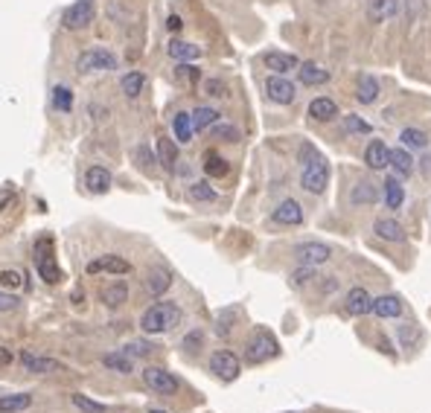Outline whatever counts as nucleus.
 <instances>
[{
	"label": "nucleus",
	"instance_id": "obj_1",
	"mask_svg": "<svg viewBox=\"0 0 431 413\" xmlns=\"http://www.w3.org/2000/svg\"><path fill=\"white\" fill-rule=\"evenodd\" d=\"M300 187L309 195H324L329 187V163L312 143L300 146Z\"/></svg>",
	"mask_w": 431,
	"mask_h": 413
},
{
	"label": "nucleus",
	"instance_id": "obj_2",
	"mask_svg": "<svg viewBox=\"0 0 431 413\" xmlns=\"http://www.w3.org/2000/svg\"><path fill=\"white\" fill-rule=\"evenodd\" d=\"M181 318H184V311H181L178 303L161 300L140 314V329L146 332V335H166V332H172L181 323Z\"/></svg>",
	"mask_w": 431,
	"mask_h": 413
},
{
	"label": "nucleus",
	"instance_id": "obj_3",
	"mask_svg": "<svg viewBox=\"0 0 431 413\" xmlns=\"http://www.w3.org/2000/svg\"><path fill=\"white\" fill-rule=\"evenodd\" d=\"M280 356V341L265 326H257L245 341V361L248 364H265Z\"/></svg>",
	"mask_w": 431,
	"mask_h": 413
},
{
	"label": "nucleus",
	"instance_id": "obj_4",
	"mask_svg": "<svg viewBox=\"0 0 431 413\" xmlns=\"http://www.w3.org/2000/svg\"><path fill=\"white\" fill-rule=\"evenodd\" d=\"M120 67V58H117V53H111L108 47H88L82 50L79 55H76V70H79L82 76L88 73H111Z\"/></svg>",
	"mask_w": 431,
	"mask_h": 413
},
{
	"label": "nucleus",
	"instance_id": "obj_5",
	"mask_svg": "<svg viewBox=\"0 0 431 413\" xmlns=\"http://www.w3.org/2000/svg\"><path fill=\"white\" fill-rule=\"evenodd\" d=\"M96 18V4L93 0H73V4L65 9L62 15V27L70 29V32H82L93 24Z\"/></svg>",
	"mask_w": 431,
	"mask_h": 413
},
{
	"label": "nucleus",
	"instance_id": "obj_6",
	"mask_svg": "<svg viewBox=\"0 0 431 413\" xmlns=\"http://www.w3.org/2000/svg\"><path fill=\"white\" fill-rule=\"evenodd\" d=\"M210 372L219 381H237L239 379V372H242V361L237 352H230V349H216L213 356H210Z\"/></svg>",
	"mask_w": 431,
	"mask_h": 413
},
{
	"label": "nucleus",
	"instance_id": "obj_7",
	"mask_svg": "<svg viewBox=\"0 0 431 413\" xmlns=\"http://www.w3.org/2000/svg\"><path fill=\"white\" fill-rule=\"evenodd\" d=\"M143 384L152 393H158V396H175V393L181 390V381L164 367H146L143 370Z\"/></svg>",
	"mask_w": 431,
	"mask_h": 413
},
{
	"label": "nucleus",
	"instance_id": "obj_8",
	"mask_svg": "<svg viewBox=\"0 0 431 413\" xmlns=\"http://www.w3.org/2000/svg\"><path fill=\"white\" fill-rule=\"evenodd\" d=\"M85 273L88 277H100V273H111V277H126L131 273V262L117 257V253H102V257H96L85 265Z\"/></svg>",
	"mask_w": 431,
	"mask_h": 413
},
{
	"label": "nucleus",
	"instance_id": "obj_9",
	"mask_svg": "<svg viewBox=\"0 0 431 413\" xmlns=\"http://www.w3.org/2000/svg\"><path fill=\"white\" fill-rule=\"evenodd\" d=\"M265 96L274 102V105H291L298 100V88H295V82H289L286 76H268L265 79Z\"/></svg>",
	"mask_w": 431,
	"mask_h": 413
},
{
	"label": "nucleus",
	"instance_id": "obj_10",
	"mask_svg": "<svg viewBox=\"0 0 431 413\" xmlns=\"http://www.w3.org/2000/svg\"><path fill=\"white\" fill-rule=\"evenodd\" d=\"M329 257H332V248L324 245V242H300V245H295V259H298V265L318 268V265L329 262Z\"/></svg>",
	"mask_w": 431,
	"mask_h": 413
},
{
	"label": "nucleus",
	"instance_id": "obj_11",
	"mask_svg": "<svg viewBox=\"0 0 431 413\" xmlns=\"http://www.w3.org/2000/svg\"><path fill=\"white\" fill-rule=\"evenodd\" d=\"M303 207H300V201L298 198H286V201H280L277 207H274V212H271V222L274 224H283V227H298V224H303Z\"/></svg>",
	"mask_w": 431,
	"mask_h": 413
},
{
	"label": "nucleus",
	"instance_id": "obj_12",
	"mask_svg": "<svg viewBox=\"0 0 431 413\" xmlns=\"http://www.w3.org/2000/svg\"><path fill=\"white\" fill-rule=\"evenodd\" d=\"M379 198H382V189L376 187V181H370V178L356 181L352 189H350V204L352 207H373V204H379Z\"/></svg>",
	"mask_w": 431,
	"mask_h": 413
},
{
	"label": "nucleus",
	"instance_id": "obj_13",
	"mask_svg": "<svg viewBox=\"0 0 431 413\" xmlns=\"http://www.w3.org/2000/svg\"><path fill=\"white\" fill-rule=\"evenodd\" d=\"M263 65L274 73V76H286L291 70H298L300 67V58L295 53H280V50H268L263 53Z\"/></svg>",
	"mask_w": 431,
	"mask_h": 413
},
{
	"label": "nucleus",
	"instance_id": "obj_14",
	"mask_svg": "<svg viewBox=\"0 0 431 413\" xmlns=\"http://www.w3.org/2000/svg\"><path fill=\"white\" fill-rule=\"evenodd\" d=\"M344 311L352 314V318H364V314L373 311V297H370V291L356 285V288H350L347 291V297H344Z\"/></svg>",
	"mask_w": 431,
	"mask_h": 413
},
{
	"label": "nucleus",
	"instance_id": "obj_15",
	"mask_svg": "<svg viewBox=\"0 0 431 413\" xmlns=\"http://www.w3.org/2000/svg\"><path fill=\"white\" fill-rule=\"evenodd\" d=\"M35 268H38V277H41L44 283L55 285V283H62V268L55 265V257L50 250H44V242L38 245L35 250Z\"/></svg>",
	"mask_w": 431,
	"mask_h": 413
},
{
	"label": "nucleus",
	"instance_id": "obj_16",
	"mask_svg": "<svg viewBox=\"0 0 431 413\" xmlns=\"http://www.w3.org/2000/svg\"><path fill=\"white\" fill-rule=\"evenodd\" d=\"M18 361H21V367L27 372H65L67 370L62 361L47 358V356H35V352H29V349H24L21 356H18Z\"/></svg>",
	"mask_w": 431,
	"mask_h": 413
},
{
	"label": "nucleus",
	"instance_id": "obj_17",
	"mask_svg": "<svg viewBox=\"0 0 431 413\" xmlns=\"http://www.w3.org/2000/svg\"><path fill=\"white\" fill-rule=\"evenodd\" d=\"M405 311V303L399 294H382V297H373V314L382 320H394V318H402Z\"/></svg>",
	"mask_w": 431,
	"mask_h": 413
},
{
	"label": "nucleus",
	"instance_id": "obj_18",
	"mask_svg": "<svg viewBox=\"0 0 431 413\" xmlns=\"http://www.w3.org/2000/svg\"><path fill=\"white\" fill-rule=\"evenodd\" d=\"M114 184V175L105 166H88L85 169V189L91 195H105Z\"/></svg>",
	"mask_w": 431,
	"mask_h": 413
},
{
	"label": "nucleus",
	"instance_id": "obj_19",
	"mask_svg": "<svg viewBox=\"0 0 431 413\" xmlns=\"http://www.w3.org/2000/svg\"><path fill=\"white\" fill-rule=\"evenodd\" d=\"M172 285V271L164 268V265H154L146 271V291L152 294V297H164V294L169 291Z\"/></svg>",
	"mask_w": 431,
	"mask_h": 413
},
{
	"label": "nucleus",
	"instance_id": "obj_20",
	"mask_svg": "<svg viewBox=\"0 0 431 413\" xmlns=\"http://www.w3.org/2000/svg\"><path fill=\"white\" fill-rule=\"evenodd\" d=\"M364 166L370 172H382L385 166H390V149L385 146V140H370L364 149Z\"/></svg>",
	"mask_w": 431,
	"mask_h": 413
},
{
	"label": "nucleus",
	"instance_id": "obj_21",
	"mask_svg": "<svg viewBox=\"0 0 431 413\" xmlns=\"http://www.w3.org/2000/svg\"><path fill=\"white\" fill-rule=\"evenodd\" d=\"M166 53L178 65H192V62H199V58H201V47L190 44V41H181V38H172V41L166 44Z\"/></svg>",
	"mask_w": 431,
	"mask_h": 413
},
{
	"label": "nucleus",
	"instance_id": "obj_22",
	"mask_svg": "<svg viewBox=\"0 0 431 413\" xmlns=\"http://www.w3.org/2000/svg\"><path fill=\"white\" fill-rule=\"evenodd\" d=\"M306 114H309V120H315V123H329L338 116V105L332 102L329 96H315V100L309 102Z\"/></svg>",
	"mask_w": 431,
	"mask_h": 413
},
{
	"label": "nucleus",
	"instance_id": "obj_23",
	"mask_svg": "<svg viewBox=\"0 0 431 413\" xmlns=\"http://www.w3.org/2000/svg\"><path fill=\"white\" fill-rule=\"evenodd\" d=\"M382 198H385V207L387 210H402L405 204V187L397 175H387L385 184H382Z\"/></svg>",
	"mask_w": 431,
	"mask_h": 413
},
{
	"label": "nucleus",
	"instance_id": "obj_24",
	"mask_svg": "<svg viewBox=\"0 0 431 413\" xmlns=\"http://www.w3.org/2000/svg\"><path fill=\"white\" fill-rule=\"evenodd\" d=\"M172 134H175V143H178V146L192 143L195 126H192V114L190 111H178V114L172 116Z\"/></svg>",
	"mask_w": 431,
	"mask_h": 413
},
{
	"label": "nucleus",
	"instance_id": "obj_25",
	"mask_svg": "<svg viewBox=\"0 0 431 413\" xmlns=\"http://www.w3.org/2000/svg\"><path fill=\"white\" fill-rule=\"evenodd\" d=\"M373 233L379 236V239H385V242H397V245H402V242L408 239L405 227H402L397 219H376V222H373Z\"/></svg>",
	"mask_w": 431,
	"mask_h": 413
},
{
	"label": "nucleus",
	"instance_id": "obj_26",
	"mask_svg": "<svg viewBox=\"0 0 431 413\" xmlns=\"http://www.w3.org/2000/svg\"><path fill=\"white\" fill-rule=\"evenodd\" d=\"M158 161L166 172H175L181 163V151H178V143L172 140V137H161L158 140Z\"/></svg>",
	"mask_w": 431,
	"mask_h": 413
},
{
	"label": "nucleus",
	"instance_id": "obj_27",
	"mask_svg": "<svg viewBox=\"0 0 431 413\" xmlns=\"http://www.w3.org/2000/svg\"><path fill=\"white\" fill-rule=\"evenodd\" d=\"M390 169L397 172V178H408V175L417 169L414 154H411L405 146H399V149H390Z\"/></svg>",
	"mask_w": 431,
	"mask_h": 413
},
{
	"label": "nucleus",
	"instance_id": "obj_28",
	"mask_svg": "<svg viewBox=\"0 0 431 413\" xmlns=\"http://www.w3.org/2000/svg\"><path fill=\"white\" fill-rule=\"evenodd\" d=\"M379 90H382V85H379V79H376V76H370V73L359 76V85H356V100H359L362 105L376 102V100H379Z\"/></svg>",
	"mask_w": 431,
	"mask_h": 413
},
{
	"label": "nucleus",
	"instance_id": "obj_29",
	"mask_svg": "<svg viewBox=\"0 0 431 413\" xmlns=\"http://www.w3.org/2000/svg\"><path fill=\"white\" fill-rule=\"evenodd\" d=\"M399 12V4L397 0H367V15H370V21H390V18H397Z\"/></svg>",
	"mask_w": 431,
	"mask_h": 413
},
{
	"label": "nucleus",
	"instance_id": "obj_30",
	"mask_svg": "<svg viewBox=\"0 0 431 413\" xmlns=\"http://www.w3.org/2000/svg\"><path fill=\"white\" fill-rule=\"evenodd\" d=\"M100 300H102L108 309H120V306L128 300V285H126L123 280L108 283V285L100 291Z\"/></svg>",
	"mask_w": 431,
	"mask_h": 413
},
{
	"label": "nucleus",
	"instance_id": "obj_31",
	"mask_svg": "<svg viewBox=\"0 0 431 413\" xmlns=\"http://www.w3.org/2000/svg\"><path fill=\"white\" fill-rule=\"evenodd\" d=\"M146 73H140V70H131V73H126L123 79H120V90H123V96L126 100H137L143 90H146Z\"/></svg>",
	"mask_w": 431,
	"mask_h": 413
},
{
	"label": "nucleus",
	"instance_id": "obj_32",
	"mask_svg": "<svg viewBox=\"0 0 431 413\" xmlns=\"http://www.w3.org/2000/svg\"><path fill=\"white\" fill-rule=\"evenodd\" d=\"M298 76H300V82H303V85H309V88H315V85H326V82H329V70L318 67L315 62H300Z\"/></svg>",
	"mask_w": 431,
	"mask_h": 413
},
{
	"label": "nucleus",
	"instance_id": "obj_33",
	"mask_svg": "<svg viewBox=\"0 0 431 413\" xmlns=\"http://www.w3.org/2000/svg\"><path fill=\"white\" fill-rule=\"evenodd\" d=\"M187 198H190L192 204H213L216 198H219V192L210 187V181H192V184L187 187Z\"/></svg>",
	"mask_w": 431,
	"mask_h": 413
},
{
	"label": "nucleus",
	"instance_id": "obj_34",
	"mask_svg": "<svg viewBox=\"0 0 431 413\" xmlns=\"http://www.w3.org/2000/svg\"><path fill=\"white\" fill-rule=\"evenodd\" d=\"M190 114H192L195 131H207V128H213L216 123H219V111H216L213 105H199V108H192Z\"/></svg>",
	"mask_w": 431,
	"mask_h": 413
},
{
	"label": "nucleus",
	"instance_id": "obj_35",
	"mask_svg": "<svg viewBox=\"0 0 431 413\" xmlns=\"http://www.w3.org/2000/svg\"><path fill=\"white\" fill-rule=\"evenodd\" d=\"M204 172H207V178H225V175L230 172V163L225 161V157L219 151H204Z\"/></svg>",
	"mask_w": 431,
	"mask_h": 413
},
{
	"label": "nucleus",
	"instance_id": "obj_36",
	"mask_svg": "<svg viewBox=\"0 0 431 413\" xmlns=\"http://www.w3.org/2000/svg\"><path fill=\"white\" fill-rule=\"evenodd\" d=\"M102 364H105L108 370H114V372H120V376H131V372H134V358H128L123 349L102 356Z\"/></svg>",
	"mask_w": 431,
	"mask_h": 413
},
{
	"label": "nucleus",
	"instance_id": "obj_37",
	"mask_svg": "<svg viewBox=\"0 0 431 413\" xmlns=\"http://www.w3.org/2000/svg\"><path fill=\"white\" fill-rule=\"evenodd\" d=\"M32 405L29 393H9V396H0V413H24Z\"/></svg>",
	"mask_w": 431,
	"mask_h": 413
},
{
	"label": "nucleus",
	"instance_id": "obj_38",
	"mask_svg": "<svg viewBox=\"0 0 431 413\" xmlns=\"http://www.w3.org/2000/svg\"><path fill=\"white\" fill-rule=\"evenodd\" d=\"M50 105L58 111V114H70L73 111V90L67 85H55L53 93H50Z\"/></svg>",
	"mask_w": 431,
	"mask_h": 413
},
{
	"label": "nucleus",
	"instance_id": "obj_39",
	"mask_svg": "<svg viewBox=\"0 0 431 413\" xmlns=\"http://www.w3.org/2000/svg\"><path fill=\"white\" fill-rule=\"evenodd\" d=\"M399 140L402 146L411 151V149H428V134L423 128H402L399 131Z\"/></svg>",
	"mask_w": 431,
	"mask_h": 413
},
{
	"label": "nucleus",
	"instance_id": "obj_40",
	"mask_svg": "<svg viewBox=\"0 0 431 413\" xmlns=\"http://www.w3.org/2000/svg\"><path fill=\"white\" fill-rule=\"evenodd\" d=\"M341 128H344V134H370V131H373V126H370L364 116H359V114H344Z\"/></svg>",
	"mask_w": 431,
	"mask_h": 413
},
{
	"label": "nucleus",
	"instance_id": "obj_41",
	"mask_svg": "<svg viewBox=\"0 0 431 413\" xmlns=\"http://www.w3.org/2000/svg\"><path fill=\"white\" fill-rule=\"evenodd\" d=\"M213 137H216V140H222V143H239L242 131L237 126H230V123H216L213 126Z\"/></svg>",
	"mask_w": 431,
	"mask_h": 413
},
{
	"label": "nucleus",
	"instance_id": "obj_42",
	"mask_svg": "<svg viewBox=\"0 0 431 413\" xmlns=\"http://www.w3.org/2000/svg\"><path fill=\"white\" fill-rule=\"evenodd\" d=\"M399 341H402V346L408 349V346H420V341H423V329L417 326V323H402L399 326Z\"/></svg>",
	"mask_w": 431,
	"mask_h": 413
},
{
	"label": "nucleus",
	"instance_id": "obj_43",
	"mask_svg": "<svg viewBox=\"0 0 431 413\" xmlns=\"http://www.w3.org/2000/svg\"><path fill=\"white\" fill-rule=\"evenodd\" d=\"M123 352H126L128 358H149L152 352H154V344H149V341H128L123 346Z\"/></svg>",
	"mask_w": 431,
	"mask_h": 413
},
{
	"label": "nucleus",
	"instance_id": "obj_44",
	"mask_svg": "<svg viewBox=\"0 0 431 413\" xmlns=\"http://www.w3.org/2000/svg\"><path fill=\"white\" fill-rule=\"evenodd\" d=\"M73 405L79 407L82 413H108V407H105L102 402H93V399H88L85 393H73Z\"/></svg>",
	"mask_w": 431,
	"mask_h": 413
},
{
	"label": "nucleus",
	"instance_id": "obj_45",
	"mask_svg": "<svg viewBox=\"0 0 431 413\" xmlns=\"http://www.w3.org/2000/svg\"><path fill=\"white\" fill-rule=\"evenodd\" d=\"M201 344H204V332H199V329H192L190 335L181 341L184 352H190V356H195V352H201Z\"/></svg>",
	"mask_w": 431,
	"mask_h": 413
},
{
	"label": "nucleus",
	"instance_id": "obj_46",
	"mask_svg": "<svg viewBox=\"0 0 431 413\" xmlns=\"http://www.w3.org/2000/svg\"><path fill=\"white\" fill-rule=\"evenodd\" d=\"M204 93L213 96V100H225L227 96V85L222 79H204Z\"/></svg>",
	"mask_w": 431,
	"mask_h": 413
},
{
	"label": "nucleus",
	"instance_id": "obj_47",
	"mask_svg": "<svg viewBox=\"0 0 431 413\" xmlns=\"http://www.w3.org/2000/svg\"><path fill=\"white\" fill-rule=\"evenodd\" d=\"M175 76H178L181 82H187V85H195L201 79V70L192 67V65H178V67H175Z\"/></svg>",
	"mask_w": 431,
	"mask_h": 413
},
{
	"label": "nucleus",
	"instance_id": "obj_48",
	"mask_svg": "<svg viewBox=\"0 0 431 413\" xmlns=\"http://www.w3.org/2000/svg\"><path fill=\"white\" fill-rule=\"evenodd\" d=\"M318 273H315V268H306V265H300L295 273H291V285L295 288H300V285H306V283H312Z\"/></svg>",
	"mask_w": 431,
	"mask_h": 413
},
{
	"label": "nucleus",
	"instance_id": "obj_49",
	"mask_svg": "<svg viewBox=\"0 0 431 413\" xmlns=\"http://www.w3.org/2000/svg\"><path fill=\"white\" fill-rule=\"evenodd\" d=\"M0 285H4V288H21L24 285V273H18V271H0Z\"/></svg>",
	"mask_w": 431,
	"mask_h": 413
},
{
	"label": "nucleus",
	"instance_id": "obj_50",
	"mask_svg": "<svg viewBox=\"0 0 431 413\" xmlns=\"http://www.w3.org/2000/svg\"><path fill=\"white\" fill-rule=\"evenodd\" d=\"M18 306H21V297H18V294H12V291L0 288V311H15Z\"/></svg>",
	"mask_w": 431,
	"mask_h": 413
},
{
	"label": "nucleus",
	"instance_id": "obj_51",
	"mask_svg": "<svg viewBox=\"0 0 431 413\" xmlns=\"http://www.w3.org/2000/svg\"><path fill=\"white\" fill-rule=\"evenodd\" d=\"M230 314H233V311H222L219 318H216V335H219V338H227V335H230V329H233Z\"/></svg>",
	"mask_w": 431,
	"mask_h": 413
},
{
	"label": "nucleus",
	"instance_id": "obj_52",
	"mask_svg": "<svg viewBox=\"0 0 431 413\" xmlns=\"http://www.w3.org/2000/svg\"><path fill=\"white\" fill-rule=\"evenodd\" d=\"M154 161H158V157H152V151H149L146 146L137 149V163H140L143 169H152V166H154Z\"/></svg>",
	"mask_w": 431,
	"mask_h": 413
},
{
	"label": "nucleus",
	"instance_id": "obj_53",
	"mask_svg": "<svg viewBox=\"0 0 431 413\" xmlns=\"http://www.w3.org/2000/svg\"><path fill=\"white\" fill-rule=\"evenodd\" d=\"M417 166H420V172H423V178H431V151H425V154L420 157Z\"/></svg>",
	"mask_w": 431,
	"mask_h": 413
},
{
	"label": "nucleus",
	"instance_id": "obj_54",
	"mask_svg": "<svg viewBox=\"0 0 431 413\" xmlns=\"http://www.w3.org/2000/svg\"><path fill=\"white\" fill-rule=\"evenodd\" d=\"M166 27H169V32H181V27H184V21L178 15H169V21H166Z\"/></svg>",
	"mask_w": 431,
	"mask_h": 413
},
{
	"label": "nucleus",
	"instance_id": "obj_55",
	"mask_svg": "<svg viewBox=\"0 0 431 413\" xmlns=\"http://www.w3.org/2000/svg\"><path fill=\"white\" fill-rule=\"evenodd\" d=\"M12 364V352L6 346H0V367H9Z\"/></svg>",
	"mask_w": 431,
	"mask_h": 413
},
{
	"label": "nucleus",
	"instance_id": "obj_56",
	"mask_svg": "<svg viewBox=\"0 0 431 413\" xmlns=\"http://www.w3.org/2000/svg\"><path fill=\"white\" fill-rule=\"evenodd\" d=\"M12 201V192H4V195H0V210H4V204H9Z\"/></svg>",
	"mask_w": 431,
	"mask_h": 413
},
{
	"label": "nucleus",
	"instance_id": "obj_57",
	"mask_svg": "<svg viewBox=\"0 0 431 413\" xmlns=\"http://www.w3.org/2000/svg\"><path fill=\"white\" fill-rule=\"evenodd\" d=\"M149 413H169V410H161V407H152Z\"/></svg>",
	"mask_w": 431,
	"mask_h": 413
}]
</instances>
